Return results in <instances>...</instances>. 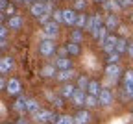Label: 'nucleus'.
<instances>
[{
    "label": "nucleus",
    "mask_w": 133,
    "mask_h": 124,
    "mask_svg": "<svg viewBox=\"0 0 133 124\" xmlns=\"http://www.w3.org/2000/svg\"><path fill=\"white\" fill-rule=\"evenodd\" d=\"M43 35H44V39H56L59 35V24L56 21H50L48 24L43 26Z\"/></svg>",
    "instance_id": "nucleus-1"
},
{
    "label": "nucleus",
    "mask_w": 133,
    "mask_h": 124,
    "mask_svg": "<svg viewBox=\"0 0 133 124\" xmlns=\"http://www.w3.org/2000/svg\"><path fill=\"white\" fill-rule=\"evenodd\" d=\"M54 52H56V43H54V39H44V41H41V45H39V54H41V56L50 58Z\"/></svg>",
    "instance_id": "nucleus-2"
},
{
    "label": "nucleus",
    "mask_w": 133,
    "mask_h": 124,
    "mask_svg": "<svg viewBox=\"0 0 133 124\" xmlns=\"http://www.w3.org/2000/svg\"><path fill=\"white\" fill-rule=\"evenodd\" d=\"M33 117H35V120L41 122V124H44V122H56L59 119V117H56L54 111H50V109H39V113L33 115Z\"/></svg>",
    "instance_id": "nucleus-3"
},
{
    "label": "nucleus",
    "mask_w": 133,
    "mask_h": 124,
    "mask_svg": "<svg viewBox=\"0 0 133 124\" xmlns=\"http://www.w3.org/2000/svg\"><path fill=\"white\" fill-rule=\"evenodd\" d=\"M116 41H118L116 35H107V37L102 41V48H104L105 54H109V52H113V50L116 48Z\"/></svg>",
    "instance_id": "nucleus-4"
},
{
    "label": "nucleus",
    "mask_w": 133,
    "mask_h": 124,
    "mask_svg": "<svg viewBox=\"0 0 133 124\" xmlns=\"http://www.w3.org/2000/svg\"><path fill=\"white\" fill-rule=\"evenodd\" d=\"M124 91L129 98H133V70H126L124 74Z\"/></svg>",
    "instance_id": "nucleus-5"
},
{
    "label": "nucleus",
    "mask_w": 133,
    "mask_h": 124,
    "mask_svg": "<svg viewBox=\"0 0 133 124\" xmlns=\"http://www.w3.org/2000/svg\"><path fill=\"white\" fill-rule=\"evenodd\" d=\"M76 17H78L76 9H63V24L74 26L76 24Z\"/></svg>",
    "instance_id": "nucleus-6"
},
{
    "label": "nucleus",
    "mask_w": 133,
    "mask_h": 124,
    "mask_svg": "<svg viewBox=\"0 0 133 124\" xmlns=\"http://www.w3.org/2000/svg\"><path fill=\"white\" fill-rule=\"evenodd\" d=\"M8 26H9V30H21L22 26H24V19L22 17H17V15H13V17H9L8 19Z\"/></svg>",
    "instance_id": "nucleus-7"
},
{
    "label": "nucleus",
    "mask_w": 133,
    "mask_h": 124,
    "mask_svg": "<svg viewBox=\"0 0 133 124\" xmlns=\"http://www.w3.org/2000/svg\"><path fill=\"white\" fill-rule=\"evenodd\" d=\"M6 91H8L9 95H19V93H21V82L17 80V78H11V80L8 82V85H6Z\"/></svg>",
    "instance_id": "nucleus-8"
},
{
    "label": "nucleus",
    "mask_w": 133,
    "mask_h": 124,
    "mask_svg": "<svg viewBox=\"0 0 133 124\" xmlns=\"http://www.w3.org/2000/svg\"><path fill=\"white\" fill-rule=\"evenodd\" d=\"M102 26V17L100 15H92V17H89V21H87V28L85 30H89V32H94L96 28H100Z\"/></svg>",
    "instance_id": "nucleus-9"
},
{
    "label": "nucleus",
    "mask_w": 133,
    "mask_h": 124,
    "mask_svg": "<svg viewBox=\"0 0 133 124\" xmlns=\"http://www.w3.org/2000/svg\"><path fill=\"white\" fill-rule=\"evenodd\" d=\"M30 13L39 19L43 13H46V11H44V2H39V0H37V2H33V4L30 6Z\"/></svg>",
    "instance_id": "nucleus-10"
},
{
    "label": "nucleus",
    "mask_w": 133,
    "mask_h": 124,
    "mask_svg": "<svg viewBox=\"0 0 133 124\" xmlns=\"http://www.w3.org/2000/svg\"><path fill=\"white\" fill-rule=\"evenodd\" d=\"M76 89H78V87L72 85L70 82H69V83H65V85L61 87V96H63V98H72V95L76 93Z\"/></svg>",
    "instance_id": "nucleus-11"
},
{
    "label": "nucleus",
    "mask_w": 133,
    "mask_h": 124,
    "mask_svg": "<svg viewBox=\"0 0 133 124\" xmlns=\"http://www.w3.org/2000/svg\"><path fill=\"white\" fill-rule=\"evenodd\" d=\"M39 102L35 100V98H28V104H26V113H30V115H37L39 113Z\"/></svg>",
    "instance_id": "nucleus-12"
},
{
    "label": "nucleus",
    "mask_w": 133,
    "mask_h": 124,
    "mask_svg": "<svg viewBox=\"0 0 133 124\" xmlns=\"http://www.w3.org/2000/svg\"><path fill=\"white\" fill-rule=\"evenodd\" d=\"M85 96H87V95H85V91H83V89H76V93L72 95L70 100H72L76 106H85Z\"/></svg>",
    "instance_id": "nucleus-13"
},
{
    "label": "nucleus",
    "mask_w": 133,
    "mask_h": 124,
    "mask_svg": "<svg viewBox=\"0 0 133 124\" xmlns=\"http://www.w3.org/2000/svg\"><path fill=\"white\" fill-rule=\"evenodd\" d=\"M13 69V59L11 58H0V74H6Z\"/></svg>",
    "instance_id": "nucleus-14"
},
{
    "label": "nucleus",
    "mask_w": 133,
    "mask_h": 124,
    "mask_svg": "<svg viewBox=\"0 0 133 124\" xmlns=\"http://www.w3.org/2000/svg\"><path fill=\"white\" fill-rule=\"evenodd\" d=\"M98 100H100V106H109V104L113 102V95H111V91L102 89V93L98 95Z\"/></svg>",
    "instance_id": "nucleus-15"
},
{
    "label": "nucleus",
    "mask_w": 133,
    "mask_h": 124,
    "mask_svg": "<svg viewBox=\"0 0 133 124\" xmlns=\"http://www.w3.org/2000/svg\"><path fill=\"white\" fill-rule=\"evenodd\" d=\"M56 74H57V67L56 65H46L41 70V76H44V78H56Z\"/></svg>",
    "instance_id": "nucleus-16"
},
{
    "label": "nucleus",
    "mask_w": 133,
    "mask_h": 124,
    "mask_svg": "<svg viewBox=\"0 0 133 124\" xmlns=\"http://www.w3.org/2000/svg\"><path fill=\"white\" fill-rule=\"evenodd\" d=\"M105 74H107L109 78L116 80V78L120 76V67L116 65V63H113V65H107V69H105Z\"/></svg>",
    "instance_id": "nucleus-17"
},
{
    "label": "nucleus",
    "mask_w": 133,
    "mask_h": 124,
    "mask_svg": "<svg viewBox=\"0 0 133 124\" xmlns=\"http://www.w3.org/2000/svg\"><path fill=\"white\" fill-rule=\"evenodd\" d=\"M89 119H91V117H89V111H83V109H81V111H78V113L74 115V124H87Z\"/></svg>",
    "instance_id": "nucleus-18"
},
{
    "label": "nucleus",
    "mask_w": 133,
    "mask_h": 124,
    "mask_svg": "<svg viewBox=\"0 0 133 124\" xmlns=\"http://www.w3.org/2000/svg\"><path fill=\"white\" fill-rule=\"evenodd\" d=\"M54 65L57 67V70H66V69H72V63H70V59H69V58H57Z\"/></svg>",
    "instance_id": "nucleus-19"
},
{
    "label": "nucleus",
    "mask_w": 133,
    "mask_h": 124,
    "mask_svg": "<svg viewBox=\"0 0 133 124\" xmlns=\"http://www.w3.org/2000/svg\"><path fill=\"white\" fill-rule=\"evenodd\" d=\"M92 35H94V39L100 41V45H102V41L107 37V28H105V26H100V28H96V30L92 32Z\"/></svg>",
    "instance_id": "nucleus-20"
},
{
    "label": "nucleus",
    "mask_w": 133,
    "mask_h": 124,
    "mask_svg": "<svg viewBox=\"0 0 133 124\" xmlns=\"http://www.w3.org/2000/svg\"><path fill=\"white\" fill-rule=\"evenodd\" d=\"M120 26L118 19H116V15H107V19H105V28L107 30H116Z\"/></svg>",
    "instance_id": "nucleus-21"
},
{
    "label": "nucleus",
    "mask_w": 133,
    "mask_h": 124,
    "mask_svg": "<svg viewBox=\"0 0 133 124\" xmlns=\"http://www.w3.org/2000/svg\"><path fill=\"white\" fill-rule=\"evenodd\" d=\"M87 21H89V17L85 15V13H78V17H76V28H79V30H85L87 28Z\"/></svg>",
    "instance_id": "nucleus-22"
},
{
    "label": "nucleus",
    "mask_w": 133,
    "mask_h": 124,
    "mask_svg": "<svg viewBox=\"0 0 133 124\" xmlns=\"http://www.w3.org/2000/svg\"><path fill=\"white\" fill-rule=\"evenodd\" d=\"M87 93L98 96L100 93H102V85H100L98 82H94V80H91V82H89V87H87Z\"/></svg>",
    "instance_id": "nucleus-23"
},
{
    "label": "nucleus",
    "mask_w": 133,
    "mask_h": 124,
    "mask_svg": "<svg viewBox=\"0 0 133 124\" xmlns=\"http://www.w3.org/2000/svg\"><path fill=\"white\" fill-rule=\"evenodd\" d=\"M104 8L109 9V11H120V9H122V6L118 4V0H105V2H104Z\"/></svg>",
    "instance_id": "nucleus-24"
},
{
    "label": "nucleus",
    "mask_w": 133,
    "mask_h": 124,
    "mask_svg": "<svg viewBox=\"0 0 133 124\" xmlns=\"http://www.w3.org/2000/svg\"><path fill=\"white\" fill-rule=\"evenodd\" d=\"M72 69H66V70H59V72L56 74V78L59 80V82H66V80H70L72 78Z\"/></svg>",
    "instance_id": "nucleus-25"
},
{
    "label": "nucleus",
    "mask_w": 133,
    "mask_h": 124,
    "mask_svg": "<svg viewBox=\"0 0 133 124\" xmlns=\"http://www.w3.org/2000/svg\"><path fill=\"white\" fill-rule=\"evenodd\" d=\"M26 104H28V98H19V100H15V104H13V109H15V111H21V113H24V111H26Z\"/></svg>",
    "instance_id": "nucleus-26"
},
{
    "label": "nucleus",
    "mask_w": 133,
    "mask_h": 124,
    "mask_svg": "<svg viewBox=\"0 0 133 124\" xmlns=\"http://www.w3.org/2000/svg\"><path fill=\"white\" fill-rule=\"evenodd\" d=\"M65 46H66V52H69V56H78V54H79V45H78V43L70 41V43H66Z\"/></svg>",
    "instance_id": "nucleus-27"
},
{
    "label": "nucleus",
    "mask_w": 133,
    "mask_h": 124,
    "mask_svg": "<svg viewBox=\"0 0 133 124\" xmlns=\"http://www.w3.org/2000/svg\"><path fill=\"white\" fill-rule=\"evenodd\" d=\"M98 104H100L98 96H96V95H89V93H87V96H85V106H87V108H96Z\"/></svg>",
    "instance_id": "nucleus-28"
},
{
    "label": "nucleus",
    "mask_w": 133,
    "mask_h": 124,
    "mask_svg": "<svg viewBox=\"0 0 133 124\" xmlns=\"http://www.w3.org/2000/svg\"><path fill=\"white\" fill-rule=\"evenodd\" d=\"M128 46H129L128 41H126L124 37H118V41H116V48H115V50L120 52V54H124V52H128Z\"/></svg>",
    "instance_id": "nucleus-29"
},
{
    "label": "nucleus",
    "mask_w": 133,
    "mask_h": 124,
    "mask_svg": "<svg viewBox=\"0 0 133 124\" xmlns=\"http://www.w3.org/2000/svg\"><path fill=\"white\" fill-rule=\"evenodd\" d=\"M105 59H107V65H113V63H118V59H120V52H116V50L109 52Z\"/></svg>",
    "instance_id": "nucleus-30"
},
{
    "label": "nucleus",
    "mask_w": 133,
    "mask_h": 124,
    "mask_svg": "<svg viewBox=\"0 0 133 124\" xmlns=\"http://www.w3.org/2000/svg\"><path fill=\"white\" fill-rule=\"evenodd\" d=\"M70 41H74V43H78V45L83 41V32H81L79 28H76V30L70 33Z\"/></svg>",
    "instance_id": "nucleus-31"
},
{
    "label": "nucleus",
    "mask_w": 133,
    "mask_h": 124,
    "mask_svg": "<svg viewBox=\"0 0 133 124\" xmlns=\"http://www.w3.org/2000/svg\"><path fill=\"white\" fill-rule=\"evenodd\" d=\"M89 82H91L89 78H85V76H79V78H78V85H76V87H78V89H83V91H87V87H89Z\"/></svg>",
    "instance_id": "nucleus-32"
},
{
    "label": "nucleus",
    "mask_w": 133,
    "mask_h": 124,
    "mask_svg": "<svg viewBox=\"0 0 133 124\" xmlns=\"http://www.w3.org/2000/svg\"><path fill=\"white\" fill-rule=\"evenodd\" d=\"M56 124H74V117H69V115H63L56 120Z\"/></svg>",
    "instance_id": "nucleus-33"
},
{
    "label": "nucleus",
    "mask_w": 133,
    "mask_h": 124,
    "mask_svg": "<svg viewBox=\"0 0 133 124\" xmlns=\"http://www.w3.org/2000/svg\"><path fill=\"white\" fill-rule=\"evenodd\" d=\"M85 8H87V0H76L74 2V9L76 11H83Z\"/></svg>",
    "instance_id": "nucleus-34"
},
{
    "label": "nucleus",
    "mask_w": 133,
    "mask_h": 124,
    "mask_svg": "<svg viewBox=\"0 0 133 124\" xmlns=\"http://www.w3.org/2000/svg\"><path fill=\"white\" fill-rule=\"evenodd\" d=\"M54 21H56L57 24L63 22V9H56V11H54Z\"/></svg>",
    "instance_id": "nucleus-35"
},
{
    "label": "nucleus",
    "mask_w": 133,
    "mask_h": 124,
    "mask_svg": "<svg viewBox=\"0 0 133 124\" xmlns=\"http://www.w3.org/2000/svg\"><path fill=\"white\" fill-rule=\"evenodd\" d=\"M50 15H52V13H43V15L39 17V24H43V26L48 24V22H50Z\"/></svg>",
    "instance_id": "nucleus-36"
},
{
    "label": "nucleus",
    "mask_w": 133,
    "mask_h": 124,
    "mask_svg": "<svg viewBox=\"0 0 133 124\" xmlns=\"http://www.w3.org/2000/svg\"><path fill=\"white\" fill-rule=\"evenodd\" d=\"M15 11H17V8H15L13 4H8V8L4 9V13H6L8 17H13V15H15Z\"/></svg>",
    "instance_id": "nucleus-37"
},
{
    "label": "nucleus",
    "mask_w": 133,
    "mask_h": 124,
    "mask_svg": "<svg viewBox=\"0 0 133 124\" xmlns=\"http://www.w3.org/2000/svg\"><path fill=\"white\" fill-rule=\"evenodd\" d=\"M52 9H54V4H52V0H48V2H44V11H46V13H54Z\"/></svg>",
    "instance_id": "nucleus-38"
},
{
    "label": "nucleus",
    "mask_w": 133,
    "mask_h": 124,
    "mask_svg": "<svg viewBox=\"0 0 133 124\" xmlns=\"http://www.w3.org/2000/svg\"><path fill=\"white\" fill-rule=\"evenodd\" d=\"M66 56H69V52H66V46H63V48L57 50V58H66Z\"/></svg>",
    "instance_id": "nucleus-39"
},
{
    "label": "nucleus",
    "mask_w": 133,
    "mask_h": 124,
    "mask_svg": "<svg viewBox=\"0 0 133 124\" xmlns=\"http://www.w3.org/2000/svg\"><path fill=\"white\" fill-rule=\"evenodd\" d=\"M8 37V28L0 24V39H6Z\"/></svg>",
    "instance_id": "nucleus-40"
},
{
    "label": "nucleus",
    "mask_w": 133,
    "mask_h": 124,
    "mask_svg": "<svg viewBox=\"0 0 133 124\" xmlns=\"http://www.w3.org/2000/svg\"><path fill=\"white\" fill-rule=\"evenodd\" d=\"M118 4L122 8H129V6H133V0H118Z\"/></svg>",
    "instance_id": "nucleus-41"
},
{
    "label": "nucleus",
    "mask_w": 133,
    "mask_h": 124,
    "mask_svg": "<svg viewBox=\"0 0 133 124\" xmlns=\"http://www.w3.org/2000/svg\"><path fill=\"white\" fill-rule=\"evenodd\" d=\"M50 102H52V104L56 106V108H63V100H61V98H52Z\"/></svg>",
    "instance_id": "nucleus-42"
},
{
    "label": "nucleus",
    "mask_w": 133,
    "mask_h": 124,
    "mask_svg": "<svg viewBox=\"0 0 133 124\" xmlns=\"http://www.w3.org/2000/svg\"><path fill=\"white\" fill-rule=\"evenodd\" d=\"M8 4H9L8 0H0V11H4V9L8 8Z\"/></svg>",
    "instance_id": "nucleus-43"
},
{
    "label": "nucleus",
    "mask_w": 133,
    "mask_h": 124,
    "mask_svg": "<svg viewBox=\"0 0 133 124\" xmlns=\"http://www.w3.org/2000/svg\"><path fill=\"white\" fill-rule=\"evenodd\" d=\"M6 85H8V82H6L2 76H0V91H2V89H6Z\"/></svg>",
    "instance_id": "nucleus-44"
},
{
    "label": "nucleus",
    "mask_w": 133,
    "mask_h": 124,
    "mask_svg": "<svg viewBox=\"0 0 133 124\" xmlns=\"http://www.w3.org/2000/svg\"><path fill=\"white\" fill-rule=\"evenodd\" d=\"M128 54L133 58V43H129V46H128Z\"/></svg>",
    "instance_id": "nucleus-45"
},
{
    "label": "nucleus",
    "mask_w": 133,
    "mask_h": 124,
    "mask_svg": "<svg viewBox=\"0 0 133 124\" xmlns=\"http://www.w3.org/2000/svg\"><path fill=\"white\" fill-rule=\"evenodd\" d=\"M21 2H22V4H28V6H31L33 2H37V0H21Z\"/></svg>",
    "instance_id": "nucleus-46"
},
{
    "label": "nucleus",
    "mask_w": 133,
    "mask_h": 124,
    "mask_svg": "<svg viewBox=\"0 0 133 124\" xmlns=\"http://www.w3.org/2000/svg\"><path fill=\"white\" fill-rule=\"evenodd\" d=\"M6 45H8L6 39H0V48H6Z\"/></svg>",
    "instance_id": "nucleus-47"
},
{
    "label": "nucleus",
    "mask_w": 133,
    "mask_h": 124,
    "mask_svg": "<svg viewBox=\"0 0 133 124\" xmlns=\"http://www.w3.org/2000/svg\"><path fill=\"white\" fill-rule=\"evenodd\" d=\"M4 17H6V13H4V11H0V24L4 22Z\"/></svg>",
    "instance_id": "nucleus-48"
},
{
    "label": "nucleus",
    "mask_w": 133,
    "mask_h": 124,
    "mask_svg": "<svg viewBox=\"0 0 133 124\" xmlns=\"http://www.w3.org/2000/svg\"><path fill=\"white\" fill-rule=\"evenodd\" d=\"M19 124H26V120H24V119H21V120H19Z\"/></svg>",
    "instance_id": "nucleus-49"
},
{
    "label": "nucleus",
    "mask_w": 133,
    "mask_h": 124,
    "mask_svg": "<svg viewBox=\"0 0 133 124\" xmlns=\"http://www.w3.org/2000/svg\"><path fill=\"white\" fill-rule=\"evenodd\" d=\"M94 2H100V4H104V2H105V0H94Z\"/></svg>",
    "instance_id": "nucleus-50"
},
{
    "label": "nucleus",
    "mask_w": 133,
    "mask_h": 124,
    "mask_svg": "<svg viewBox=\"0 0 133 124\" xmlns=\"http://www.w3.org/2000/svg\"><path fill=\"white\" fill-rule=\"evenodd\" d=\"M39 2H48V0H39Z\"/></svg>",
    "instance_id": "nucleus-51"
},
{
    "label": "nucleus",
    "mask_w": 133,
    "mask_h": 124,
    "mask_svg": "<svg viewBox=\"0 0 133 124\" xmlns=\"http://www.w3.org/2000/svg\"><path fill=\"white\" fill-rule=\"evenodd\" d=\"M131 21H133V15H131Z\"/></svg>",
    "instance_id": "nucleus-52"
},
{
    "label": "nucleus",
    "mask_w": 133,
    "mask_h": 124,
    "mask_svg": "<svg viewBox=\"0 0 133 124\" xmlns=\"http://www.w3.org/2000/svg\"><path fill=\"white\" fill-rule=\"evenodd\" d=\"M19 2H21V0H19Z\"/></svg>",
    "instance_id": "nucleus-53"
}]
</instances>
